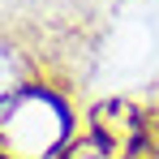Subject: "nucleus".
Instances as JSON below:
<instances>
[{"label":"nucleus","mask_w":159,"mask_h":159,"mask_svg":"<svg viewBox=\"0 0 159 159\" xmlns=\"http://www.w3.org/2000/svg\"><path fill=\"white\" fill-rule=\"evenodd\" d=\"M60 107L48 95H17L9 103V120H4V142L22 159H34L43 151H52V142L60 138Z\"/></svg>","instance_id":"f257e3e1"},{"label":"nucleus","mask_w":159,"mask_h":159,"mask_svg":"<svg viewBox=\"0 0 159 159\" xmlns=\"http://www.w3.org/2000/svg\"><path fill=\"white\" fill-rule=\"evenodd\" d=\"M69 159H107V155H103V146H99V142H82V146L69 151Z\"/></svg>","instance_id":"f03ea898"},{"label":"nucleus","mask_w":159,"mask_h":159,"mask_svg":"<svg viewBox=\"0 0 159 159\" xmlns=\"http://www.w3.org/2000/svg\"><path fill=\"white\" fill-rule=\"evenodd\" d=\"M125 159H159L155 146H146V142H133L129 151H125Z\"/></svg>","instance_id":"7ed1b4c3"},{"label":"nucleus","mask_w":159,"mask_h":159,"mask_svg":"<svg viewBox=\"0 0 159 159\" xmlns=\"http://www.w3.org/2000/svg\"><path fill=\"white\" fill-rule=\"evenodd\" d=\"M4 82H9V56L0 52V90H4Z\"/></svg>","instance_id":"20e7f679"}]
</instances>
